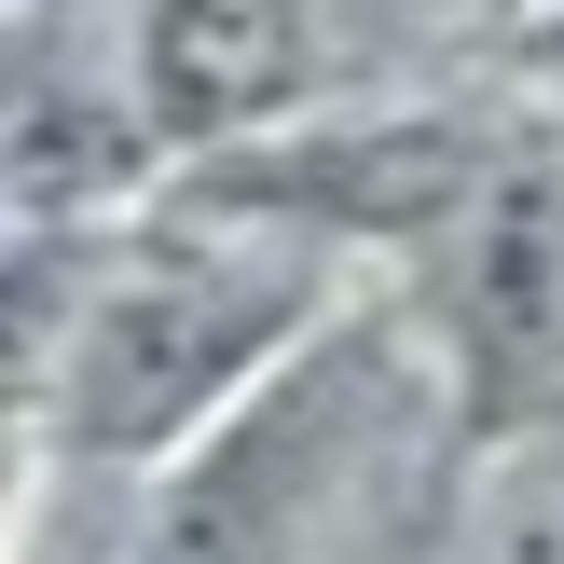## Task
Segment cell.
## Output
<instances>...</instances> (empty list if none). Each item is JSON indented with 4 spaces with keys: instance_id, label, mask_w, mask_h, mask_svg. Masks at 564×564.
<instances>
[{
    "instance_id": "obj_3",
    "label": "cell",
    "mask_w": 564,
    "mask_h": 564,
    "mask_svg": "<svg viewBox=\"0 0 564 564\" xmlns=\"http://www.w3.org/2000/svg\"><path fill=\"white\" fill-rule=\"evenodd\" d=\"M413 262H427L441 345H455L468 441L564 427V165L538 138H510V152L482 165V193H468Z\"/></svg>"
},
{
    "instance_id": "obj_1",
    "label": "cell",
    "mask_w": 564,
    "mask_h": 564,
    "mask_svg": "<svg viewBox=\"0 0 564 564\" xmlns=\"http://www.w3.org/2000/svg\"><path fill=\"white\" fill-rule=\"evenodd\" d=\"M330 330V235L220 193H165L97 248L69 317H42V455L55 468H180L235 400H262Z\"/></svg>"
},
{
    "instance_id": "obj_5",
    "label": "cell",
    "mask_w": 564,
    "mask_h": 564,
    "mask_svg": "<svg viewBox=\"0 0 564 564\" xmlns=\"http://www.w3.org/2000/svg\"><path fill=\"white\" fill-rule=\"evenodd\" d=\"M28 14H42V28H55V0H28Z\"/></svg>"
},
{
    "instance_id": "obj_2",
    "label": "cell",
    "mask_w": 564,
    "mask_h": 564,
    "mask_svg": "<svg viewBox=\"0 0 564 564\" xmlns=\"http://www.w3.org/2000/svg\"><path fill=\"white\" fill-rule=\"evenodd\" d=\"M372 330L330 317L262 400H235L180 468H152V523L124 564H303L317 510L345 496V455L372 427Z\"/></svg>"
},
{
    "instance_id": "obj_4",
    "label": "cell",
    "mask_w": 564,
    "mask_h": 564,
    "mask_svg": "<svg viewBox=\"0 0 564 564\" xmlns=\"http://www.w3.org/2000/svg\"><path fill=\"white\" fill-rule=\"evenodd\" d=\"M317 14L330 0H138L124 14V110L180 165L248 152L303 110L317 83Z\"/></svg>"
}]
</instances>
